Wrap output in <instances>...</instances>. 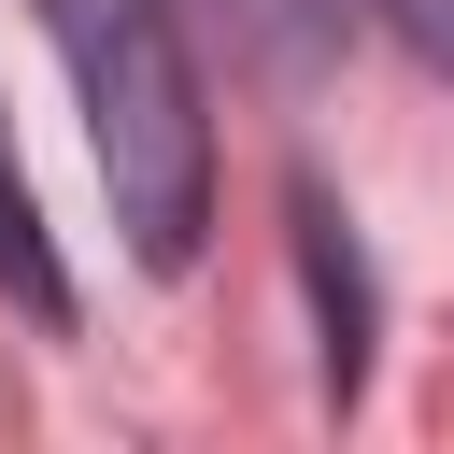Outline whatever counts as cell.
Instances as JSON below:
<instances>
[{"mask_svg":"<svg viewBox=\"0 0 454 454\" xmlns=\"http://www.w3.org/2000/svg\"><path fill=\"white\" fill-rule=\"evenodd\" d=\"M369 43H397L411 71H454V0H340Z\"/></svg>","mask_w":454,"mask_h":454,"instance_id":"cell-4","label":"cell"},{"mask_svg":"<svg viewBox=\"0 0 454 454\" xmlns=\"http://www.w3.org/2000/svg\"><path fill=\"white\" fill-rule=\"evenodd\" d=\"M0 298H14L28 326H71V270H57V241H43V199H28V170H14V142H0Z\"/></svg>","mask_w":454,"mask_h":454,"instance_id":"cell-3","label":"cell"},{"mask_svg":"<svg viewBox=\"0 0 454 454\" xmlns=\"http://www.w3.org/2000/svg\"><path fill=\"white\" fill-rule=\"evenodd\" d=\"M71 85H85V142L114 184V227L142 270H199L213 227V85L184 43V0H43Z\"/></svg>","mask_w":454,"mask_h":454,"instance_id":"cell-1","label":"cell"},{"mask_svg":"<svg viewBox=\"0 0 454 454\" xmlns=\"http://www.w3.org/2000/svg\"><path fill=\"white\" fill-rule=\"evenodd\" d=\"M284 241H298V284H312V326H326V411L369 397V340H383V298H369V255L340 227V199L298 170L284 184Z\"/></svg>","mask_w":454,"mask_h":454,"instance_id":"cell-2","label":"cell"}]
</instances>
